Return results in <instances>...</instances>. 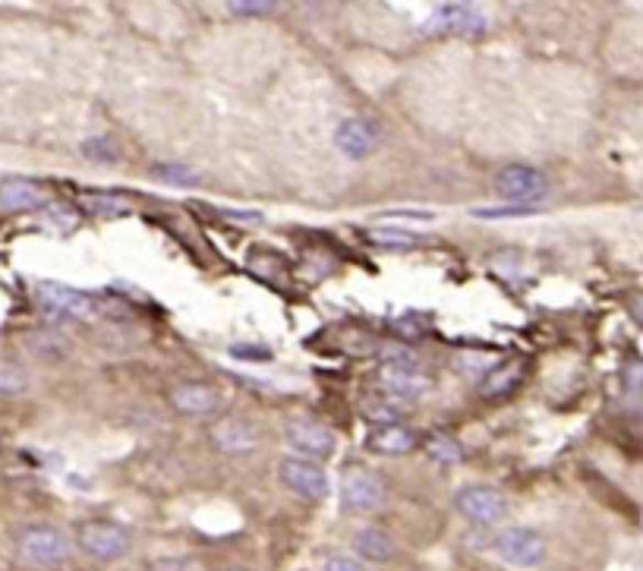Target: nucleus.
I'll return each instance as SVG.
<instances>
[{"instance_id": "nucleus-29", "label": "nucleus", "mask_w": 643, "mask_h": 571, "mask_svg": "<svg viewBox=\"0 0 643 571\" xmlns=\"http://www.w3.org/2000/svg\"><path fill=\"white\" fill-rule=\"evenodd\" d=\"M42 224L57 228V231H73L79 224V215L70 212V209H54V206H48L45 215H42Z\"/></svg>"}, {"instance_id": "nucleus-16", "label": "nucleus", "mask_w": 643, "mask_h": 571, "mask_svg": "<svg viewBox=\"0 0 643 571\" xmlns=\"http://www.w3.org/2000/svg\"><path fill=\"white\" fill-rule=\"evenodd\" d=\"M417 442H420V436L413 429L404 424H391V427L373 429L366 439V449L373 454H381V458H401V454L413 452Z\"/></svg>"}, {"instance_id": "nucleus-33", "label": "nucleus", "mask_w": 643, "mask_h": 571, "mask_svg": "<svg viewBox=\"0 0 643 571\" xmlns=\"http://www.w3.org/2000/svg\"><path fill=\"white\" fill-rule=\"evenodd\" d=\"M322 571H369L366 562H359L357 556H329L322 562Z\"/></svg>"}, {"instance_id": "nucleus-32", "label": "nucleus", "mask_w": 643, "mask_h": 571, "mask_svg": "<svg viewBox=\"0 0 643 571\" xmlns=\"http://www.w3.org/2000/svg\"><path fill=\"white\" fill-rule=\"evenodd\" d=\"M228 10L234 17L250 20V17H271L275 13V3H253V0H246V3H228Z\"/></svg>"}, {"instance_id": "nucleus-11", "label": "nucleus", "mask_w": 643, "mask_h": 571, "mask_svg": "<svg viewBox=\"0 0 643 571\" xmlns=\"http://www.w3.org/2000/svg\"><path fill=\"white\" fill-rule=\"evenodd\" d=\"M334 145L344 158L351 162H363L376 152L379 145V127L366 118H347L337 123L334 130Z\"/></svg>"}, {"instance_id": "nucleus-23", "label": "nucleus", "mask_w": 643, "mask_h": 571, "mask_svg": "<svg viewBox=\"0 0 643 571\" xmlns=\"http://www.w3.org/2000/svg\"><path fill=\"white\" fill-rule=\"evenodd\" d=\"M29 388V376L16 360L0 354V395H23Z\"/></svg>"}, {"instance_id": "nucleus-5", "label": "nucleus", "mask_w": 643, "mask_h": 571, "mask_svg": "<svg viewBox=\"0 0 643 571\" xmlns=\"http://www.w3.org/2000/svg\"><path fill=\"white\" fill-rule=\"evenodd\" d=\"M454 508L461 518H467L477 527H492L499 524L505 515H508V505H505V496L492 486H479V483H470V486H461L454 493Z\"/></svg>"}, {"instance_id": "nucleus-14", "label": "nucleus", "mask_w": 643, "mask_h": 571, "mask_svg": "<svg viewBox=\"0 0 643 571\" xmlns=\"http://www.w3.org/2000/svg\"><path fill=\"white\" fill-rule=\"evenodd\" d=\"M432 23L439 25L442 32L474 39V35L486 32V13L474 3H439L435 13H432Z\"/></svg>"}, {"instance_id": "nucleus-15", "label": "nucleus", "mask_w": 643, "mask_h": 571, "mask_svg": "<svg viewBox=\"0 0 643 571\" xmlns=\"http://www.w3.org/2000/svg\"><path fill=\"white\" fill-rule=\"evenodd\" d=\"M212 442L214 449L224 454H253L259 449V432L250 420L228 417L212 429Z\"/></svg>"}, {"instance_id": "nucleus-7", "label": "nucleus", "mask_w": 643, "mask_h": 571, "mask_svg": "<svg viewBox=\"0 0 643 571\" xmlns=\"http://www.w3.org/2000/svg\"><path fill=\"white\" fill-rule=\"evenodd\" d=\"M38 304L54 319H92L96 316V300L86 290L57 285V282H42L38 285Z\"/></svg>"}, {"instance_id": "nucleus-35", "label": "nucleus", "mask_w": 643, "mask_h": 571, "mask_svg": "<svg viewBox=\"0 0 643 571\" xmlns=\"http://www.w3.org/2000/svg\"><path fill=\"white\" fill-rule=\"evenodd\" d=\"M388 218H417V221H429L432 212H407V209H398V212H388Z\"/></svg>"}, {"instance_id": "nucleus-22", "label": "nucleus", "mask_w": 643, "mask_h": 571, "mask_svg": "<svg viewBox=\"0 0 643 571\" xmlns=\"http://www.w3.org/2000/svg\"><path fill=\"white\" fill-rule=\"evenodd\" d=\"M366 240L369 243H376L381 250H410V246H417L420 238L417 234H410L404 228H388V224H381V228H369L366 231Z\"/></svg>"}, {"instance_id": "nucleus-18", "label": "nucleus", "mask_w": 643, "mask_h": 571, "mask_svg": "<svg viewBox=\"0 0 643 571\" xmlns=\"http://www.w3.org/2000/svg\"><path fill=\"white\" fill-rule=\"evenodd\" d=\"M363 417L373 427H391V424H404L407 407L395 395H373V398L363 402Z\"/></svg>"}, {"instance_id": "nucleus-8", "label": "nucleus", "mask_w": 643, "mask_h": 571, "mask_svg": "<svg viewBox=\"0 0 643 571\" xmlns=\"http://www.w3.org/2000/svg\"><path fill=\"white\" fill-rule=\"evenodd\" d=\"M285 439L287 446L297 452V458H307V461H325L337 449V436L329 427L315 424V420H290L285 429Z\"/></svg>"}, {"instance_id": "nucleus-13", "label": "nucleus", "mask_w": 643, "mask_h": 571, "mask_svg": "<svg viewBox=\"0 0 643 571\" xmlns=\"http://www.w3.org/2000/svg\"><path fill=\"white\" fill-rule=\"evenodd\" d=\"M51 196L38 180L29 177H7L0 180V212H35V209H48Z\"/></svg>"}, {"instance_id": "nucleus-20", "label": "nucleus", "mask_w": 643, "mask_h": 571, "mask_svg": "<svg viewBox=\"0 0 643 571\" xmlns=\"http://www.w3.org/2000/svg\"><path fill=\"white\" fill-rule=\"evenodd\" d=\"M423 452L435 464H442V468H454V464L464 461V446L454 436H448V432H429L426 439H423Z\"/></svg>"}, {"instance_id": "nucleus-28", "label": "nucleus", "mask_w": 643, "mask_h": 571, "mask_svg": "<svg viewBox=\"0 0 643 571\" xmlns=\"http://www.w3.org/2000/svg\"><path fill=\"white\" fill-rule=\"evenodd\" d=\"M624 398H628V407L643 402V363L628 366V373H624Z\"/></svg>"}, {"instance_id": "nucleus-26", "label": "nucleus", "mask_w": 643, "mask_h": 571, "mask_svg": "<svg viewBox=\"0 0 643 571\" xmlns=\"http://www.w3.org/2000/svg\"><path fill=\"white\" fill-rule=\"evenodd\" d=\"M29 348H32L38 358H64V354H67V341L51 332L29 334Z\"/></svg>"}, {"instance_id": "nucleus-31", "label": "nucleus", "mask_w": 643, "mask_h": 571, "mask_svg": "<svg viewBox=\"0 0 643 571\" xmlns=\"http://www.w3.org/2000/svg\"><path fill=\"white\" fill-rule=\"evenodd\" d=\"M536 215V209L526 206H496V209H474V218H486V221H499V218H526Z\"/></svg>"}, {"instance_id": "nucleus-19", "label": "nucleus", "mask_w": 643, "mask_h": 571, "mask_svg": "<svg viewBox=\"0 0 643 571\" xmlns=\"http://www.w3.org/2000/svg\"><path fill=\"white\" fill-rule=\"evenodd\" d=\"M521 373H524V366L518 363V360H511V363H501V366H492L489 370V376L483 380L479 385V392L486 395V398H505L518 382H521Z\"/></svg>"}, {"instance_id": "nucleus-6", "label": "nucleus", "mask_w": 643, "mask_h": 571, "mask_svg": "<svg viewBox=\"0 0 643 571\" xmlns=\"http://www.w3.org/2000/svg\"><path fill=\"white\" fill-rule=\"evenodd\" d=\"M278 480L285 490L307 502H322L329 496V474L315 461L297 458V454L278 464Z\"/></svg>"}, {"instance_id": "nucleus-12", "label": "nucleus", "mask_w": 643, "mask_h": 571, "mask_svg": "<svg viewBox=\"0 0 643 571\" xmlns=\"http://www.w3.org/2000/svg\"><path fill=\"white\" fill-rule=\"evenodd\" d=\"M167 402L184 417H212L221 410V392L209 382H180L170 388Z\"/></svg>"}, {"instance_id": "nucleus-4", "label": "nucleus", "mask_w": 643, "mask_h": 571, "mask_svg": "<svg viewBox=\"0 0 643 571\" xmlns=\"http://www.w3.org/2000/svg\"><path fill=\"white\" fill-rule=\"evenodd\" d=\"M496 193H499L505 202H511V206L533 209L548 193V184L540 167L508 165L496 174Z\"/></svg>"}, {"instance_id": "nucleus-24", "label": "nucleus", "mask_w": 643, "mask_h": 571, "mask_svg": "<svg viewBox=\"0 0 643 571\" xmlns=\"http://www.w3.org/2000/svg\"><path fill=\"white\" fill-rule=\"evenodd\" d=\"M152 174L162 180V184H170V187H196L199 184V174L187 165H174V162H162V165H152Z\"/></svg>"}, {"instance_id": "nucleus-36", "label": "nucleus", "mask_w": 643, "mask_h": 571, "mask_svg": "<svg viewBox=\"0 0 643 571\" xmlns=\"http://www.w3.org/2000/svg\"><path fill=\"white\" fill-rule=\"evenodd\" d=\"M634 316H638V319H641V322H643V297H641V300H638V304H634Z\"/></svg>"}, {"instance_id": "nucleus-21", "label": "nucleus", "mask_w": 643, "mask_h": 571, "mask_svg": "<svg viewBox=\"0 0 643 571\" xmlns=\"http://www.w3.org/2000/svg\"><path fill=\"white\" fill-rule=\"evenodd\" d=\"M82 209L96 218H120V215L133 212V206L123 199V196H111V193H86L82 199Z\"/></svg>"}, {"instance_id": "nucleus-2", "label": "nucleus", "mask_w": 643, "mask_h": 571, "mask_svg": "<svg viewBox=\"0 0 643 571\" xmlns=\"http://www.w3.org/2000/svg\"><path fill=\"white\" fill-rule=\"evenodd\" d=\"M16 549L25 562L38 565V569H57L70 559V540L60 527L51 524H32L25 527L16 540Z\"/></svg>"}, {"instance_id": "nucleus-1", "label": "nucleus", "mask_w": 643, "mask_h": 571, "mask_svg": "<svg viewBox=\"0 0 643 571\" xmlns=\"http://www.w3.org/2000/svg\"><path fill=\"white\" fill-rule=\"evenodd\" d=\"M492 549L505 565L524 571L540 569L548 556L546 537L533 527H501L492 540Z\"/></svg>"}, {"instance_id": "nucleus-25", "label": "nucleus", "mask_w": 643, "mask_h": 571, "mask_svg": "<svg viewBox=\"0 0 643 571\" xmlns=\"http://www.w3.org/2000/svg\"><path fill=\"white\" fill-rule=\"evenodd\" d=\"M82 155L89 162H98V165H114L120 158V149L108 136H96V140H86L82 143Z\"/></svg>"}, {"instance_id": "nucleus-17", "label": "nucleus", "mask_w": 643, "mask_h": 571, "mask_svg": "<svg viewBox=\"0 0 643 571\" xmlns=\"http://www.w3.org/2000/svg\"><path fill=\"white\" fill-rule=\"evenodd\" d=\"M354 552L366 562H391L398 556V543L381 527H363L354 537Z\"/></svg>"}, {"instance_id": "nucleus-10", "label": "nucleus", "mask_w": 643, "mask_h": 571, "mask_svg": "<svg viewBox=\"0 0 643 571\" xmlns=\"http://www.w3.org/2000/svg\"><path fill=\"white\" fill-rule=\"evenodd\" d=\"M341 505L344 512H354V515L379 512L385 505V486L379 476L369 471H351L341 483Z\"/></svg>"}, {"instance_id": "nucleus-34", "label": "nucleus", "mask_w": 643, "mask_h": 571, "mask_svg": "<svg viewBox=\"0 0 643 571\" xmlns=\"http://www.w3.org/2000/svg\"><path fill=\"white\" fill-rule=\"evenodd\" d=\"M190 565L187 562H180V559H158V562H152L148 571H187Z\"/></svg>"}, {"instance_id": "nucleus-30", "label": "nucleus", "mask_w": 643, "mask_h": 571, "mask_svg": "<svg viewBox=\"0 0 643 571\" xmlns=\"http://www.w3.org/2000/svg\"><path fill=\"white\" fill-rule=\"evenodd\" d=\"M391 332L398 334V338H404V341H417L420 334L426 332V326H423L420 316H401V319L391 322Z\"/></svg>"}, {"instance_id": "nucleus-3", "label": "nucleus", "mask_w": 643, "mask_h": 571, "mask_svg": "<svg viewBox=\"0 0 643 571\" xmlns=\"http://www.w3.org/2000/svg\"><path fill=\"white\" fill-rule=\"evenodd\" d=\"M76 547L82 549L89 559L114 562L130 552L133 540H130V530L114 521H82L76 527Z\"/></svg>"}, {"instance_id": "nucleus-27", "label": "nucleus", "mask_w": 643, "mask_h": 571, "mask_svg": "<svg viewBox=\"0 0 643 571\" xmlns=\"http://www.w3.org/2000/svg\"><path fill=\"white\" fill-rule=\"evenodd\" d=\"M228 354L234 360H246V363H268V360H275V351L265 348V344H231Z\"/></svg>"}, {"instance_id": "nucleus-9", "label": "nucleus", "mask_w": 643, "mask_h": 571, "mask_svg": "<svg viewBox=\"0 0 643 571\" xmlns=\"http://www.w3.org/2000/svg\"><path fill=\"white\" fill-rule=\"evenodd\" d=\"M379 385L385 388V395L410 402L429 392L432 380L417 366V360H385L379 370Z\"/></svg>"}]
</instances>
